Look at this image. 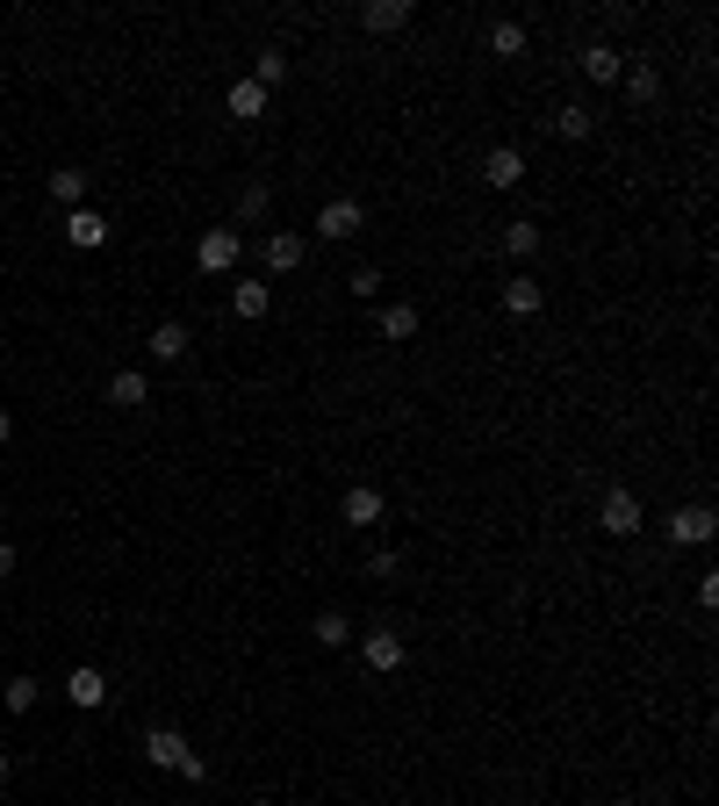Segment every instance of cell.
<instances>
[{"instance_id":"cell-1","label":"cell","mask_w":719,"mask_h":806,"mask_svg":"<svg viewBox=\"0 0 719 806\" xmlns=\"http://www.w3.org/2000/svg\"><path fill=\"white\" fill-rule=\"evenodd\" d=\"M360 223H367V209L353 202V195H331V202L317 209V238H324V246H346V238H360Z\"/></svg>"},{"instance_id":"cell-2","label":"cell","mask_w":719,"mask_h":806,"mask_svg":"<svg viewBox=\"0 0 719 806\" xmlns=\"http://www.w3.org/2000/svg\"><path fill=\"white\" fill-rule=\"evenodd\" d=\"M598 526L611 540H633L640 526H648V511H640V497L633 490H605V505H598Z\"/></svg>"},{"instance_id":"cell-3","label":"cell","mask_w":719,"mask_h":806,"mask_svg":"<svg viewBox=\"0 0 719 806\" xmlns=\"http://www.w3.org/2000/svg\"><path fill=\"white\" fill-rule=\"evenodd\" d=\"M339 519L353 526V534H375V526L389 519V497H381L375 482H353V490H346V505H339Z\"/></svg>"},{"instance_id":"cell-4","label":"cell","mask_w":719,"mask_h":806,"mask_svg":"<svg viewBox=\"0 0 719 806\" xmlns=\"http://www.w3.org/2000/svg\"><path fill=\"white\" fill-rule=\"evenodd\" d=\"M244 260V238L238 231H202V238H194V267H202V273H231Z\"/></svg>"},{"instance_id":"cell-5","label":"cell","mask_w":719,"mask_h":806,"mask_svg":"<svg viewBox=\"0 0 719 806\" xmlns=\"http://www.w3.org/2000/svg\"><path fill=\"white\" fill-rule=\"evenodd\" d=\"M360 663L367 670H381V677H396L410 663V648H403V634H389V627H375V634H360Z\"/></svg>"},{"instance_id":"cell-6","label":"cell","mask_w":719,"mask_h":806,"mask_svg":"<svg viewBox=\"0 0 719 806\" xmlns=\"http://www.w3.org/2000/svg\"><path fill=\"white\" fill-rule=\"evenodd\" d=\"M302 252H310V246H302V231H267V238H259V267H267V281H273V273H296Z\"/></svg>"},{"instance_id":"cell-7","label":"cell","mask_w":719,"mask_h":806,"mask_svg":"<svg viewBox=\"0 0 719 806\" xmlns=\"http://www.w3.org/2000/svg\"><path fill=\"white\" fill-rule=\"evenodd\" d=\"M712 534H719L712 505H683V511H669V547H706Z\"/></svg>"},{"instance_id":"cell-8","label":"cell","mask_w":719,"mask_h":806,"mask_svg":"<svg viewBox=\"0 0 719 806\" xmlns=\"http://www.w3.org/2000/svg\"><path fill=\"white\" fill-rule=\"evenodd\" d=\"M231 310L244 317V325H259V317L273 310V281H267V273H244V281H231Z\"/></svg>"},{"instance_id":"cell-9","label":"cell","mask_w":719,"mask_h":806,"mask_svg":"<svg viewBox=\"0 0 719 806\" xmlns=\"http://www.w3.org/2000/svg\"><path fill=\"white\" fill-rule=\"evenodd\" d=\"M144 756H151L159 770H180L194 749H188V735H180V727H151V735H144Z\"/></svg>"},{"instance_id":"cell-10","label":"cell","mask_w":719,"mask_h":806,"mask_svg":"<svg viewBox=\"0 0 719 806\" xmlns=\"http://www.w3.org/2000/svg\"><path fill=\"white\" fill-rule=\"evenodd\" d=\"M66 698H72V706H80V713H94V706H109V677H101V670H94V663H80V670H72V677H66Z\"/></svg>"},{"instance_id":"cell-11","label":"cell","mask_w":719,"mask_h":806,"mask_svg":"<svg viewBox=\"0 0 719 806\" xmlns=\"http://www.w3.org/2000/svg\"><path fill=\"white\" fill-rule=\"evenodd\" d=\"M375 325H381V339H389V346H403V339H418L425 317H418V302H381Z\"/></svg>"},{"instance_id":"cell-12","label":"cell","mask_w":719,"mask_h":806,"mask_svg":"<svg viewBox=\"0 0 719 806\" xmlns=\"http://www.w3.org/2000/svg\"><path fill=\"white\" fill-rule=\"evenodd\" d=\"M482 180H489V188H518V180H526V151H518V145H497L482 159Z\"/></svg>"},{"instance_id":"cell-13","label":"cell","mask_w":719,"mask_h":806,"mask_svg":"<svg viewBox=\"0 0 719 806\" xmlns=\"http://www.w3.org/2000/svg\"><path fill=\"white\" fill-rule=\"evenodd\" d=\"M503 310H511V317H540L547 310V288L532 281V273H511V281H503Z\"/></svg>"},{"instance_id":"cell-14","label":"cell","mask_w":719,"mask_h":806,"mask_svg":"<svg viewBox=\"0 0 719 806\" xmlns=\"http://www.w3.org/2000/svg\"><path fill=\"white\" fill-rule=\"evenodd\" d=\"M66 238H72L80 252L109 246V217H101V209H72V217H66Z\"/></svg>"},{"instance_id":"cell-15","label":"cell","mask_w":719,"mask_h":806,"mask_svg":"<svg viewBox=\"0 0 719 806\" xmlns=\"http://www.w3.org/2000/svg\"><path fill=\"white\" fill-rule=\"evenodd\" d=\"M403 22H410V0H367L360 8V29H375V37H396Z\"/></svg>"},{"instance_id":"cell-16","label":"cell","mask_w":719,"mask_h":806,"mask_svg":"<svg viewBox=\"0 0 719 806\" xmlns=\"http://www.w3.org/2000/svg\"><path fill=\"white\" fill-rule=\"evenodd\" d=\"M619 72H626V58L611 51V43H583V80H598V87H619Z\"/></svg>"},{"instance_id":"cell-17","label":"cell","mask_w":719,"mask_h":806,"mask_svg":"<svg viewBox=\"0 0 719 806\" xmlns=\"http://www.w3.org/2000/svg\"><path fill=\"white\" fill-rule=\"evenodd\" d=\"M109 404H116V410H144V404H151V382H144L137 368H122L116 382H109Z\"/></svg>"},{"instance_id":"cell-18","label":"cell","mask_w":719,"mask_h":806,"mask_svg":"<svg viewBox=\"0 0 719 806\" xmlns=\"http://www.w3.org/2000/svg\"><path fill=\"white\" fill-rule=\"evenodd\" d=\"M223 109L238 116V123H259V116H267V87H252V80H238L231 94H223Z\"/></svg>"},{"instance_id":"cell-19","label":"cell","mask_w":719,"mask_h":806,"mask_svg":"<svg viewBox=\"0 0 719 806\" xmlns=\"http://www.w3.org/2000/svg\"><path fill=\"white\" fill-rule=\"evenodd\" d=\"M590 130H598V116H590L583 101H561V109H555V137H569V145H583Z\"/></svg>"},{"instance_id":"cell-20","label":"cell","mask_w":719,"mask_h":806,"mask_svg":"<svg viewBox=\"0 0 719 806\" xmlns=\"http://www.w3.org/2000/svg\"><path fill=\"white\" fill-rule=\"evenodd\" d=\"M51 195L66 209H87V173H80V166H58V173H51Z\"/></svg>"},{"instance_id":"cell-21","label":"cell","mask_w":719,"mask_h":806,"mask_svg":"<svg viewBox=\"0 0 719 806\" xmlns=\"http://www.w3.org/2000/svg\"><path fill=\"white\" fill-rule=\"evenodd\" d=\"M503 252H511V260H532V252H540V223H503Z\"/></svg>"},{"instance_id":"cell-22","label":"cell","mask_w":719,"mask_h":806,"mask_svg":"<svg viewBox=\"0 0 719 806\" xmlns=\"http://www.w3.org/2000/svg\"><path fill=\"white\" fill-rule=\"evenodd\" d=\"M151 354H159V360H180V354H188V325H180V317H166V325L151 331Z\"/></svg>"},{"instance_id":"cell-23","label":"cell","mask_w":719,"mask_h":806,"mask_svg":"<svg viewBox=\"0 0 719 806\" xmlns=\"http://www.w3.org/2000/svg\"><path fill=\"white\" fill-rule=\"evenodd\" d=\"M626 94H633L640 109H648V101H662V72H655V66H633V72H626Z\"/></svg>"},{"instance_id":"cell-24","label":"cell","mask_w":719,"mask_h":806,"mask_svg":"<svg viewBox=\"0 0 719 806\" xmlns=\"http://www.w3.org/2000/svg\"><path fill=\"white\" fill-rule=\"evenodd\" d=\"M317 641H324V648H346V641H353V619H346V613H317Z\"/></svg>"},{"instance_id":"cell-25","label":"cell","mask_w":719,"mask_h":806,"mask_svg":"<svg viewBox=\"0 0 719 806\" xmlns=\"http://www.w3.org/2000/svg\"><path fill=\"white\" fill-rule=\"evenodd\" d=\"M281 80H288V58H281V51H259V58H252V87H267V94H273Z\"/></svg>"},{"instance_id":"cell-26","label":"cell","mask_w":719,"mask_h":806,"mask_svg":"<svg viewBox=\"0 0 719 806\" xmlns=\"http://www.w3.org/2000/svg\"><path fill=\"white\" fill-rule=\"evenodd\" d=\"M489 51H497V58H518V51H526V22H497V29H489Z\"/></svg>"},{"instance_id":"cell-27","label":"cell","mask_w":719,"mask_h":806,"mask_svg":"<svg viewBox=\"0 0 719 806\" xmlns=\"http://www.w3.org/2000/svg\"><path fill=\"white\" fill-rule=\"evenodd\" d=\"M0 706H8V713H29V706H37V677H8V684H0Z\"/></svg>"},{"instance_id":"cell-28","label":"cell","mask_w":719,"mask_h":806,"mask_svg":"<svg viewBox=\"0 0 719 806\" xmlns=\"http://www.w3.org/2000/svg\"><path fill=\"white\" fill-rule=\"evenodd\" d=\"M267 202H273V195H267V180H252V188L238 195V217H244V223H259V217H267Z\"/></svg>"},{"instance_id":"cell-29","label":"cell","mask_w":719,"mask_h":806,"mask_svg":"<svg viewBox=\"0 0 719 806\" xmlns=\"http://www.w3.org/2000/svg\"><path fill=\"white\" fill-rule=\"evenodd\" d=\"M346 288H353L360 302H375L381 296V267H353V281H346Z\"/></svg>"},{"instance_id":"cell-30","label":"cell","mask_w":719,"mask_h":806,"mask_svg":"<svg viewBox=\"0 0 719 806\" xmlns=\"http://www.w3.org/2000/svg\"><path fill=\"white\" fill-rule=\"evenodd\" d=\"M0 576H14V547L8 540H0Z\"/></svg>"},{"instance_id":"cell-31","label":"cell","mask_w":719,"mask_h":806,"mask_svg":"<svg viewBox=\"0 0 719 806\" xmlns=\"http://www.w3.org/2000/svg\"><path fill=\"white\" fill-rule=\"evenodd\" d=\"M8 439H14V418H8V410H0V447H8Z\"/></svg>"},{"instance_id":"cell-32","label":"cell","mask_w":719,"mask_h":806,"mask_svg":"<svg viewBox=\"0 0 719 806\" xmlns=\"http://www.w3.org/2000/svg\"><path fill=\"white\" fill-rule=\"evenodd\" d=\"M0 785H8V749H0Z\"/></svg>"},{"instance_id":"cell-33","label":"cell","mask_w":719,"mask_h":806,"mask_svg":"<svg viewBox=\"0 0 719 806\" xmlns=\"http://www.w3.org/2000/svg\"><path fill=\"white\" fill-rule=\"evenodd\" d=\"M0 519H8V505H0Z\"/></svg>"}]
</instances>
